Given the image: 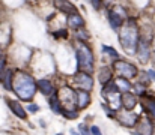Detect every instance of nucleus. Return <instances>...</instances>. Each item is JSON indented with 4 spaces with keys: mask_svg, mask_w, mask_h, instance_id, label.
I'll return each instance as SVG.
<instances>
[{
    "mask_svg": "<svg viewBox=\"0 0 155 135\" xmlns=\"http://www.w3.org/2000/svg\"><path fill=\"white\" fill-rule=\"evenodd\" d=\"M119 33V44L122 47V50L134 56L137 51V44L140 39V30H139V24L136 18H128L125 20L124 26L117 30Z\"/></svg>",
    "mask_w": 155,
    "mask_h": 135,
    "instance_id": "1",
    "label": "nucleus"
},
{
    "mask_svg": "<svg viewBox=\"0 0 155 135\" xmlns=\"http://www.w3.org/2000/svg\"><path fill=\"white\" fill-rule=\"evenodd\" d=\"M12 92L18 96V99H21L23 102H30L36 92V81L33 80V77L24 71H17L14 72V83H12Z\"/></svg>",
    "mask_w": 155,
    "mask_h": 135,
    "instance_id": "2",
    "label": "nucleus"
},
{
    "mask_svg": "<svg viewBox=\"0 0 155 135\" xmlns=\"http://www.w3.org/2000/svg\"><path fill=\"white\" fill-rule=\"evenodd\" d=\"M75 57H77V66L80 71L94 74L95 71V56L92 47L87 44V41H78L75 48Z\"/></svg>",
    "mask_w": 155,
    "mask_h": 135,
    "instance_id": "3",
    "label": "nucleus"
},
{
    "mask_svg": "<svg viewBox=\"0 0 155 135\" xmlns=\"http://www.w3.org/2000/svg\"><path fill=\"white\" fill-rule=\"evenodd\" d=\"M113 71L116 72V75L119 77H124V78H128V80H133L139 75V69L134 63L125 60V59H116L113 60Z\"/></svg>",
    "mask_w": 155,
    "mask_h": 135,
    "instance_id": "4",
    "label": "nucleus"
},
{
    "mask_svg": "<svg viewBox=\"0 0 155 135\" xmlns=\"http://www.w3.org/2000/svg\"><path fill=\"white\" fill-rule=\"evenodd\" d=\"M107 20H108L110 27L117 33V30L124 26V23H125V20H127V12H125L120 6L110 8V9L107 11Z\"/></svg>",
    "mask_w": 155,
    "mask_h": 135,
    "instance_id": "5",
    "label": "nucleus"
},
{
    "mask_svg": "<svg viewBox=\"0 0 155 135\" xmlns=\"http://www.w3.org/2000/svg\"><path fill=\"white\" fill-rule=\"evenodd\" d=\"M72 80H74V84L77 89H83L87 90V92H92L94 86H95V80H94V75L89 74V72H84V71H77L74 75H72Z\"/></svg>",
    "mask_w": 155,
    "mask_h": 135,
    "instance_id": "6",
    "label": "nucleus"
},
{
    "mask_svg": "<svg viewBox=\"0 0 155 135\" xmlns=\"http://www.w3.org/2000/svg\"><path fill=\"white\" fill-rule=\"evenodd\" d=\"M57 96H59L63 108H77V93H75L74 87L63 86L62 89L57 92Z\"/></svg>",
    "mask_w": 155,
    "mask_h": 135,
    "instance_id": "7",
    "label": "nucleus"
},
{
    "mask_svg": "<svg viewBox=\"0 0 155 135\" xmlns=\"http://www.w3.org/2000/svg\"><path fill=\"white\" fill-rule=\"evenodd\" d=\"M140 105L145 113V117H148L152 123H155V96L152 95H142L140 96Z\"/></svg>",
    "mask_w": 155,
    "mask_h": 135,
    "instance_id": "8",
    "label": "nucleus"
},
{
    "mask_svg": "<svg viewBox=\"0 0 155 135\" xmlns=\"http://www.w3.org/2000/svg\"><path fill=\"white\" fill-rule=\"evenodd\" d=\"M114 120H117V123L120 126L131 129V128H136L137 122L140 120V116L136 114V113H133V110H125L124 113H119Z\"/></svg>",
    "mask_w": 155,
    "mask_h": 135,
    "instance_id": "9",
    "label": "nucleus"
},
{
    "mask_svg": "<svg viewBox=\"0 0 155 135\" xmlns=\"http://www.w3.org/2000/svg\"><path fill=\"white\" fill-rule=\"evenodd\" d=\"M151 53H152V47L151 42L146 41L142 35H140V39H139V44H137V51H136V56L139 57L140 63L142 65H146L151 59Z\"/></svg>",
    "mask_w": 155,
    "mask_h": 135,
    "instance_id": "10",
    "label": "nucleus"
},
{
    "mask_svg": "<svg viewBox=\"0 0 155 135\" xmlns=\"http://www.w3.org/2000/svg\"><path fill=\"white\" fill-rule=\"evenodd\" d=\"M120 101H122V108L124 110H134L139 104V96L130 90V92L120 93Z\"/></svg>",
    "mask_w": 155,
    "mask_h": 135,
    "instance_id": "11",
    "label": "nucleus"
},
{
    "mask_svg": "<svg viewBox=\"0 0 155 135\" xmlns=\"http://www.w3.org/2000/svg\"><path fill=\"white\" fill-rule=\"evenodd\" d=\"M75 93H77V108L80 111L86 110L91 102H92V96H91V92L83 89H75Z\"/></svg>",
    "mask_w": 155,
    "mask_h": 135,
    "instance_id": "12",
    "label": "nucleus"
},
{
    "mask_svg": "<svg viewBox=\"0 0 155 135\" xmlns=\"http://www.w3.org/2000/svg\"><path fill=\"white\" fill-rule=\"evenodd\" d=\"M36 87L41 92V95H44L45 98L51 96L53 93L57 92L56 87H54V84L51 83V80H48V78H39V80L36 81Z\"/></svg>",
    "mask_w": 155,
    "mask_h": 135,
    "instance_id": "13",
    "label": "nucleus"
},
{
    "mask_svg": "<svg viewBox=\"0 0 155 135\" xmlns=\"http://www.w3.org/2000/svg\"><path fill=\"white\" fill-rule=\"evenodd\" d=\"M66 24H68V27H69L71 30H77V29H80V27H84L86 21H84V18L81 17V14L72 12V14H68V15H66Z\"/></svg>",
    "mask_w": 155,
    "mask_h": 135,
    "instance_id": "14",
    "label": "nucleus"
},
{
    "mask_svg": "<svg viewBox=\"0 0 155 135\" xmlns=\"http://www.w3.org/2000/svg\"><path fill=\"white\" fill-rule=\"evenodd\" d=\"M6 104H8L9 110H11L18 119H21V120H26V119H27V110L21 105V102H18V101H15V99H8Z\"/></svg>",
    "mask_w": 155,
    "mask_h": 135,
    "instance_id": "15",
    "label": "nucleus"
},
{
    "mask_svg": "<svg viewBox=\"0 0 155 135\" xmlns=\"http://www.w3.org/2000/svg\"><path fill=\"white\" fill-rule=\"evenodd\" d=\"M53 5L57 11L63 12V14H72V12H77V6L69 2V0H53Z\"/></svg>",
    "mask_w": 155,
    "mask_h": 135,
    "instance_id": "16",
    "label": "nucleus"
},
{
    "mask_svg": "<svg viewBox=\"0 0 155 135\" xmlns=\"http://www.w3.org/2000/svg\"><path fill=\"white\" fill-rule=\"evenodd\" d=\"M97 78L98 81L101 83V86L105 84L107 81L113 80V68H110L108 65H103L98 68V72H97Z\"/></svg>",
    "mask_w": 155,
    "mask_h": 135,
    "instance_id": "17",
    "label": "nucleus"
},
{
    "mask_svg": "<svg viewBox=\"0 0 155 135\" xmlns=\"http://www.w3.org/2000/svg\"><path fill=\"white\" fill-rule=\"evenodd\" d=\"M136 128H139V134H154L155 132V123H152L148 117H145V119H142L140 117V120L137 122V125H136Z\"/></svg>",
    "mask_w": 155,
    "mask_h": 135,
    "instance_id": "18",
    "label": "nucleus"
},
{
    "mask_svg": "<svg viewBox=\"0 0 155 135\" xmlns=\"http://www.w3.org/2000/svg\"><path fill=\"white\" fill-rule=\"evenodd\" d=\"M48 107H50V110L54 114H62L63 107H62V102H60V99L57 96V92L53 93L51 96H48Z\"/></svg>",
    "mask_w": 155,
    "mask_h": 135,
    "instance_id": "19",
    "label": "nucleus"
},
{
    "mask_svg": "<svg viewBox=\"0 0 155 135\" xmlns=\"http://www.w3.org/2000/svg\"><path fill=\"white\" fill-rule=\"evenodd\" d=\"M3 87L8 92H12V83H14V71L12 69H5L3 71V77L0 78Z\"/></svg>",
    "mask_w": 155,
    "mask_h": 135,
    "instance_id": "20",
    "label": "nucleus"
},
{
    "mask_svg": "<svg viewBox=\"0 0 155 135\" xmlns=\"http://www.w3.org/2000/svg\"><path fill=\"white\" fill-rule=\"evenodd\" d=\"M114 81H116V84H117V89L120 93H124V92H130L131 87H133V84H131V80H128V78H124V77H116L114 78Z\"/></svg>",
    "mask_w": 155,
    "mask_h": 135,
    "instance_id": "21",
    "label": "nucleus"
},
{
    "mask_svg": "<svg viewBox=\"0 0 155 135\" xmlns=\"http://www.w3.org/2000/svg\"><path fill=\"white\" fill-rule=\"evenodd\" d=\"M60 116H63L66 120H75L80 116V110H77V108H63Z\"/></svg>",
    "mask_w": 155,
    "mask_h": 135,
    "instance_id": "22",
    "label": "nucleus"
},
{
    "mask_svg": "<svg viewBox=\"0 0 155 135\" xmlns=\"http://www.w3.org/2000/svg\"><path fill=\"white\" fill-rule=\"evenodd\" d=\"M101 50H103L104 54H107L108 57H111V60L119 59V53H117L113 47H110V45H103V47H101Z\"/></svg>",
    "mask_w": 155,
    "mask_h": 135,
    "instance_id": "23",
    "label": "nucleus"
},
{
    "mask_svg": "<svg viewBox=\"0 0 155 135\" xmlns=\"http://www.w3.org/2000/svg\"><path fill=\"white\" fill-rule=\"evenodd\" d=\"M75 38H77L78 41H89V39H91V33H89L84 27H80V29L75 30Z\"/></svg>",
    "mask_w": 155,
    "mask_h": 135,
    "instance_id": "24",
    "label": "nucleus"
},
{
    "mask_svg": "<svg viewBox=\"0 0 155 135\" xmlns=\"http://www.w3.org/2000/svg\"><path fill=\"white\" fill-rule=\"evenodd\" d=\"M131 90H134L133 93H136V95L140 98L142 95H145V93H146V84H145V83H142V81H139V83L133 84Z\"/></svg>",
    "mask_w": 155,
    "mask_h": 135,
    "instance_id": "25",
    "label": "nucleus"
},
{
    "mask_svg": "<svg viewBox=\"0 0 155 135\" xmlns=\"http://www.w3.org/2000/svg\"><path fill=\"white\" fill-rule=\"evenodd\" d=\"M101 107H103V110L105 111V114H107V117H110V119H116V116H117V111L114 110V108H111L108 104H101Z\"/></svg>",
    "mask_w": 155,
    "mask_h": 135,
    "instance_id": "26",
    "label": "nucleus"
},
{
    "mask_svg": "<svg viewBox=\"0 0 155 135\" xmlns=\"http://www.w3.org/2000/svg\"><path fill=\"white\" fill-rule=\"evenodd\" d=\"M68 35H69L68 29H60V30H57V32H53V36H54L56 39H59V38L66 39V38H68Z\"/></svg>",
    "mask_w": 155,
    "mask_h": 135,
    "instance_id": "27",
    "label": "nucleus"
},
{
    "mask_svg": "<svg viewBox=\"0 0 155 135\" xmlns=\"http://www.w3.org/2000/svg\"><path fill=\"white\" fill-rule=\"evenodd\" d=\"M5 69H6V54H5V51L0 48V74H2Z\"/></svg>",
    "mask_w": 155,
    "mask_h": 135,
    "instance_id": "28",
    "label": "nucleus"
},
{
    "mask_svg": "<svg viewBox=\"0 0 155 135\" xmlns=\"http://www.w3.org/2000/svg\"><path fill=\"white\" fill-rule=\"evenodd\" d=\"M89 134H94V135H100L101 134V129L97 126V125H92L89 126Z\"/></svg>",
    "mask_w": 155,
    "mask_h": 135,
    "instance_id": "29",
    "label": "nucleus"
},
{
    "mask_svg": "<svg viewBox=\"0 0 155 135\" xmlns=\"http://www.w3.org/2000/svg\"><path fill=\"white\" fill-rule=\"evenodd\" d=\"M91 2V5L94 6V9H101V6H103V0H89Z\"/></svg>",
    "mask_w": 155,
    "mask_h": 135,
    "instance_id": "30",
    "label": "nucleus"
},
{
    "mask_svg": "<svg viewBox=\"0 0 155 135\" xmlns=\"http://www.w3.org/2000/svg\"><path fill=\"white\" fill-rule=\"evenodd\" d=\"M27 111H30V113H38V111H39V105H36V104H29V105H27Z\"/></svg>",
    "mask_w": 155,
    "mask_h": 135,
    "instance_id": "31",
    "label": "nucleus"
},
{
    "mask_svg": "<svg viewBox=\"0 0 155 135\" xmlns=\"http://www.w3.org/2000/svg\"><path fill=\"white\" fill-rule=\"evenodd\" d=\"M78 132H80V134H89V128H87L84 123H80V125H78Z\"/></svg>",
    "mask_w": 155,
    "mask_h": 135,
    "instance_id": "32",
    "label": "nucleus"
},
{
    "mask_svg": "<svg viewBox=\"0 0 155 135\" xmlns=\"http://www.w3.org/2000/svg\"><path fill=\"white\" fill-rule=\"evenodd\" d=\"M146 75H148V78H149L151 81H154L155 80V69H149V71H146Z\"/></svg>",
    "mask_w": 155,
    "mask_h": 135,
    "instance_id": "33",
    "label": "nucleus"
},
{
    "mask_svg": "<svg viewBox=\"0 0 155 135\" xmlns=\"http://www.w3.org/2000/svg\"><path fill=\"white\" fill-rule=\"evenodd\" d=\"M151 62H152V66L155 68V51L152 50V53H151V59H149Z\"/></svg>",
    "mask_w": 155,
    "mask_h": 135,
    "instance_id": "34",
    "label": "nucleus"
},
{
    "mask_svg": "<svg viewBox=\"0 0 155 135\" xmlns=\"http://www.w3.org/2000/svg\"><path fill=\"white\" fill-rule=\"evenodd\" d=\"M151 47H152V50L155 51V35L152 36V41H151Z\"/></svg>",
    "mask_w": 155,
    "mask_h": 135,
    "instance_id": "35",
    "label": "nucleus"
}]
</instances>
